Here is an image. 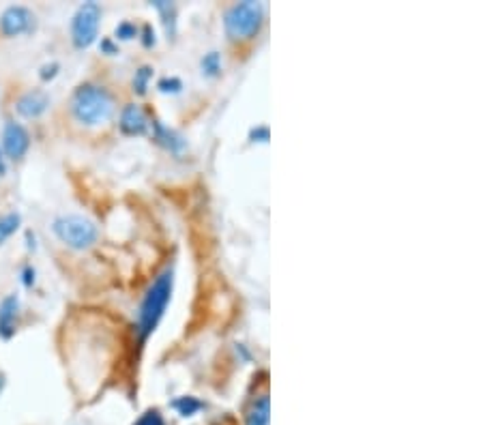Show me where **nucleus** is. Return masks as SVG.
Returning a JSON list of instances; mask_svg holds the SVG:
<instances>
[{"mask_svg": "<svg viewBox=\"0 0 483 425\" xmlns=\"http://www.w3.org/2000/svg\"><path fill=\"white\" fill-rule=\"evenodd\" d=\"M71 114L86 127L103 125L114 114V97L105 86L93 82L80 84L71 95Z\"/></svg>", "mask_w": 483, "mask_h": 425, "instance_id": "f257e3e1", "label": "nucleus"}, {"mask_svg": "<svg viewBox=\"0 0 483 425\" xmlns=\"http://www.w3.org/2000/svg\"><path fill=\"white\" fill-rule=\"evenodd\" d=\"M172 288H174V271L166 268V271L152 281L148 293L144 295V301L138 311V331L140 338L146 340L148 335L157 329L159 320L164 318V311L172 299Z\"/></svg>", "mask_w": 483, "mask_h": 425, "instance_id": "f03ea898", "label": "nucleus"}, {"mask_svg": "<svg viewBox=\"0 0 483 425\" xmlns=\"http://www.w3.org/2000/svg\"><path fill=\"white\" fill-rule=\"evenodd\" d=\"M52 232L56 234V238L67 245L71 250H89L97 243L99 238V228L97 223L84 215H60L52 221Z\"/></svg>", "mask_w": 483, "mask_h": 425, "instance_id": "7ed1b4c3", "label": "nucleus"}, {"mask_svg": "<svg viewBox=\"0 0 483 425\" xmlns=\"http://www.w3.org/2000/svg\"><path fill=\"white\" fill-rule=\"evenodd\" d=\"M262 21H265V5L256 0H245V3L232 5L224 15V28L226 35L234 41L254 37Z\"/></svg>", "mask_w": 483, "mask_h": 425, "instance_id": "20e7f679", "label": "nucleus"}, {"mask_svg": "<svg viewBox=\"0 0 483 425\" xmlns=\"http://www.w3.org/2000/svg\"><path fill=\"white\" fill-rule=\"evenodd\" d=\"M101 24V7L97 3H84L78 7L71 19V41L78 50L91 48L97 41Z\"/></svg>", "mask_w": 483, "mask_h": 425, "instance_id": "39448f33", "label": "nucleus"}, {"mask_svg": "<svg viewBox=\"0 0 483 425\" xmlns=\"http://www.w3.org/2000/svg\"><path fill=\"white\" fill-rule=\"evenodd\" d=\"M37 26V17L35 13L24 7V5H11L3 13H0V33L3 37H19V35H28Z\"/></svg>", "mask_w": 483, "mask_h": 425, "instance_id": "423d86ee", "label": "nucleus"}, {"mask_svg": "<svg viewBox=\"0 0 483 425\" xmlns=\"http://www.w3.org/2000/svg\"><path fill=\"white\" fill-rule=\"evenodd\" d=\"M0 148H3L7 159H13V162L24 159V155L30 148V136H28L26 127L15 121H7L3 127V144H0Z\"/></svg>", "mask_w": 483, "mask_h": 425, "instance_id": "0eeeda50", "label": "nucleus"}, {"mask_svg": "<svg viewBox=\"0 0 483 425\" xmlns=\"http://www.w3.org/2000/svg\"><path fill=\"white\" fill-rule=\"evenodd\" d=\"M48 107H50V95L46 91H41V88H30V91L21 93L15 101V112L21 119L28 121L43 116Z\"/></svg>", "mask_w": 483, "mask_h": 425, "instance_id": "6e6552de", "label": "nucleus"}, {"mask_svg": "<svg viewBox=\"0 0 483 425\" xmlns=\"http://www.w3.org/2000/svg\"><path fill=\"white\" fill-rule=\"evenodd\" d=\"M118 127H121L123 133H127V136H144V133L148 131V127H150V121H148L146 112L140 105L129 103L121 112Z\"/></svg>", "mask_w": 483, "mask_h": 425, "instance_id": "1a4fd4ad", "label": "nucleus"}, {"mask_svg": "<svg viewBox=\"0 0 483 425\" xmlns=\"http://www.w3.org/2000/svg\"><path fill=\"white\" fill-rule=\"evenodd\" d=\"M19 320V297L15 293L0 301V340H11L17 331Z\"/></svg>", "mask_w": 483, "mask_h": 425, "instance_id": "9d476101", "label": "nucleus"}, {"mask_svg": "<svg viewBox=\"0 0 483 425\" xmlns=\"http://www.w3.org/2000/svg\"><path fill=\"white\" fill-rule=\"evenodd\" d=\"M245 425H271V399L267 393L258 395L252 401Z\"/></svg>", "mask_w": 483, "mask_h": 425, "instance_id": "9b49d317", "label": "nucleus"}, {"mask_svg": "<svg viewBox=\"0 0 483 425\" xmlns=\"http://www.w3.org/2000/svg\"><path fill=\"white\" fill-rule=\"evenodd\" d=\"M152 127H155V140H157L159 144H164V146H166L168 150H172V153H181V150H183L185 142H183V138L179 136V133H174L172 129L164 127L159 121L152 123Z\"/></svg>", "mask_w": 483, "mask_h": 425, "instance_id": "f8f14e48", "label": "nucleus"}, {"mask_svg": "<svg viewBox=\"0 0 483 425\" xmlns=\"http://www.w3.org/2000/svg\"><path fill=\"white\" fill-rule=\"evenodd\" d=\"M19 223H21V215L17 211L0 215V248L19 230Z\"/></svg>", "mask_w": 483, "mask_h": 425, "instance_id": "ddd939ff", "label": "nucleus"}, {"mask_svg": "<svg viewBox=\"0 0 483 425\" xmlns=\"http://www.w3.org/2000/svg\"><path fill=\"white\" fill-rule=\"evenodd\" d=\"M172 406H174V410H177L181 417H193L197 410H202V401L191 397V395H187V397H179Z\"/></svg>", "mask_w": 483, "mask_h": 425, "instance_id": "4468645a", "label": "nucleus"}, {"mask_svg": "<svg viewBox=\"0 0 483 425\" xmlns=\"http://www.w3.org/2000/svg\"><path fill=\"white\" fill-rule=\"evenodd\" d=\"M202 71L207 76H217L219 71H222V56H219L217 52H209L202 58Z\"/></svg>", "mask_w": 483, "mask_h": 425, "instance_id": "2eb2a0df", "label": "nucleus"}, {"mask_svg": "<svg viewBox=\"0 0 483 425\" xmlns=\"http://www.w3.org/2000/svg\"><path fill=\"white\" fill-rule=\"evenodd\" d=\"M152 78V69L150 67H142V69L136 71L134 76V91L138 95H144L146 93V88H148V80Z\"/></svg>", "mask_w": 483, "mask_h": 425, "instance_id": "dca6fc26", "label": "nucleus"}, {"mask_svg": "<svg viewBox=\"0 0 483 425\" xmlns=\"http://www.w3.org/2000/svg\"><path fill=\"white\" fill-rule=\"evenodd\" d=\"M134 425H166V421H164V415L157 408H150Z\"/></svg>", "mask_w": 483, "mask_h": 425, "instance_id": "f3484780", "label": "nucleus"}, {"mask_svg": "<svg viewBox=\"0 0 483 425\" xmlns=\"http://www.w3.org/2000/svg\"><path fill=\"white\" fill-rule=\"evenodd\" d=\"M114 35H116V39L129 41V39H134L138 35V28H136V24H131V21H121V24L116 26V31H114Z\"/></svg>", "mask_w": 483, "mask_h": 425, "instance_id": "a211bd4d", "label": "nucleus"}, {"mask_svg": "<svg viewBox=\"0 0 483 425\" xmlns=\"http://www.w3.org/2000/svg\"><path fill=\"white\" fill-rule=\"evenodd\" d=\"M181 80H177V78H164V80H159V88L164 93H179L181 91Z\"/></svg>", "mask_w": 483, "mask_h": 425, "instance_id": "6ab92c4d", "label": "nucleus"}, {"mask_svg": "<svg viewBox=\"0 0 483 425\" xmlns=\"http://www.w3.org/2000/svg\"><path fill=\"white\" fill-rule=\"evenodd\" d=\"M58 69H60L58 62H50V64H46V67H41V73H39V76H41L43 82H48V80H54V78H56Z\"/></svg>", "mask_w": 483, "mask_h": 425, "instance_id": "aec40b11", "label": "nucleus"}, {"mask_svg": "<svg viewBox=\"0 0 483 425\" xmlns=\"http://www.w3.org/2000/svg\"><path fill=\"white\" fill-rule=\"evenodd\" d=\"M21 281H24L26 288H33L35 286V268L30 264L24 266V273H21Z\"/></svg>", "mask_w": 483, "mask_h": 425, "instance_id": "412c9836", "label": "nucleus"}, {"mask_svg": "<svg viewBox=\"0 0 483 425\" xmlns=\"http://www.w3.org/2000/svg\"><path fill=\"white\" fill-rule=\"evenodd\" d=\"M155 43V31H152V26H144V46H152Z\"/></svg>", "mask_w": 483, "mask_h": 425, "instance_id": "4be33fe9", "label": "nucleus"}, {"mask_svg": "<svg viewBox=\"0 0 483 425\" xmlns=\"http://www.w3.org/2000/svg\"><path fill=\"white\" fill-rule=\"evenodd\" d=\"M101 50H103L105 54H116V52H118V48H116L109 39H103V41H101Z\"/></svg>", "mask_w": 483, "mask_h": 425, "instance_id": "5701e85b", "label": "nucleus"}, {"mask_svg": "<svg viewBox=\"0 0 483 425\" xmlns=\"http://www.w3.org/2000/svg\"><path fill=\"white\" fill-rule=\"evenodd\" d=\"M5 174H7V157H5L3 148H0V176H5Z\"/></svg>", "mask_w": 483, "mask_h": 425, "instance_id": "b1692460", "label": "nucleus"}]
</instances>
